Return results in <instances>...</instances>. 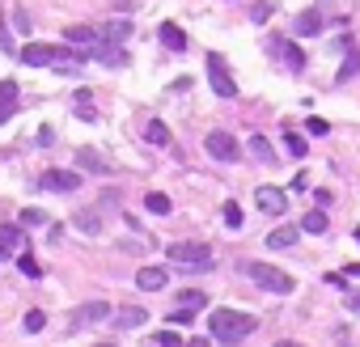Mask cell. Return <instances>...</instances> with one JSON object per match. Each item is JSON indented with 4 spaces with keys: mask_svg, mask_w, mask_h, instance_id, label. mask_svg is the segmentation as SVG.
Listing matches in <instances>:
<instances>
[{
    "mask_svg": "<svg viewBox=\"0 0 360 347\" xmlns=\"http://www.w3.org/2000/svg\"><path fill=\"white\" fill-rule=\"evenodd\" d=\"M208 331L216 343H242L250 331H259V322L250 313H237V309H212L208 313Z\"/></svg>",
    "mask_w": 360,
    "mask_h": 347,
    "instance_id": "obj_1",
    "label": "cell"
},
{
    "mask_svg": "<svg viewBox=\"0 0 360 347\" xmlns=\"http://www.w3.org/2000/svg\"><path fill=\"white\" fill-rule=\"evenodd\" d=\"M165 254H170L174 267H187V271H208L212 267V250L204 241H174Z\"/></svg>",
    "mask_w": 360,
    "mask_h": 347,
    "instance_id": "obj_2",
    "label": "cell"
},
{
    "mask_svg": "<svg viewBox=\"0 0 360 347\" xmlns=\"http://www.w3.org/2000/svg\"><path fill=\"white\" fill-rule=\"evenodd\" d=\"M242 271H246L259 288H267V292H293V288H297L293 276L280 271V267H272V263H242Z\"/></svg>",
    "mask_w": 360,
    "mask_h": 347,
    "instance_id": "obj_3",
    "label": "cell"
},
{
    "mask_svg": "<svg viewBox=\"0 0 360 347\" xmlns=\"http://www.w3.org/2000/svg\"><path fill=\"white\" fill-rule=\"evenodd\" d=\"M204 148H208L216 161H225V165H233L237 157H242V148H237V140H233L229 132H208V136H204Z\"/></svg>",
    "mask_w": 360,
    "mask_h": 347,
    "instance_id": "obj_4",
    "label": "cell"
},
{
    "mask_svg": "<svg viewBox=\"0 0 360 347\" xmlns=\"http://www.w3.org/2000/svg\"><path fill=\"white\" fill-rule=\"evenodd\" d=\"M208 81H212V89L221 93V97H237V85H233V77L225 72V60L216 56V51L208 56Z\"/></svg>",
    "mask_w": 360,
    "mask_h": 347,
    "instance_id": "obj_5",
    "label": "cell"
},
{
    "mask_svg": "<svg viewBox=\"0 0 360 347\" xmlns=\"http://www.w3.org/2000/svg\"><path fill=\"white\" fill-rule=\"evenodd\" d=\"M64 43L81 47V51H89V60H93V51L102 47V34L93 30V26H64Z\"/></svg>",
    "mask_w": 360,
    "mask_h": 347,
    "instance_id": "obj_6",
    "label": "cell"
},
{
    "mask_svg": "<svg viewBox=\"0 0 360 347\" xmlns=\"http://www.w3.org/2000/svg\"><path fill=\"white\" fill-rule=\"evenodd\" d=\"M106 313H110V305H106V301H89V305H81V309H72V331L93 326V322H102Z\"/></svg>",
    "mask_w": 360,
    "mask_h": 347,
    "instance_id": "obj_7",
    "label": "cell"
},
{
    "mask_svg": "<svg viewBox=\"0 0 360 347\" xmlns=\"http://www.w3.org/2000/svg\"><path fill=\"white\" fill-rule=\"evenodd\" d=\"M254 200H259V208L267 212V216H280V212L288 208V195H284L280 187H259V191H254Z\"/></svg>",
    "mask_w": 360,
    "mask_h": 347,
    "instance_id": "obj_8",
    "label": "cell"
},
{
    "mask_svg": "<svg viewBox=\"0 0 360 347\" xmlns=\"http://www.w3.org/2000/svg\"><path fill=\"white\" fill-rule=\"evenodd\" d=\"M43 187L47 191H77L81 187V174L77 169H47L43 174Z\"/></svg>",
    "mask_w": 360,
    "mask_h": 347,
    "instance_id": "obj_9",
    "label": "cell"
},
{
    "mask_svg": "<svg viewBox=\"0 0 360 347\" xmlns=\"http://www.w3.org/2000/svg\"><path fill=\"white\" fill-rule=\"evenodd\" d=\"M21 241H26V233H21V225H0V263L21 254Z\"/></svg>",
    "mask_w": 360,
    "mask_h": 347,
    "instance_id": "obj_10",
    "label": "cell"
},
{
    "mask_svg": "<svg viewBox=\"0 0 360 347\" xmlns=\"http://www.w3.org/2000/svg\"><path fill=\"white\" fill-rule=\"evenodd\" d=\"M293 34H297V38H314V34H322V13H318V9L297 13V17H293Z\"/></svg>",
    "mask_w": 360,
    "mask_h": 347,
    "instance_id": "obj_11",
    "label": "cell"
},
{
    "mask_svg": "<svg viewBox=\"0 0 360 347\" xmlns=\"http://www.w3.org/2000/svg\"><path fill=\"white\" fill-rule=\"evenodd\" d=\"M136 284H140L144 292H161L165 284H170V271H165V267H140V271H136Z\"/></svg>",
    "mask_w": 360,
    "mask_h": 347,
    "instance_id": "obj_12",
    "label": "cell"
},
{
    "mask_svg": "<svg viewBox=\"0 0 360 347\" xmlns=\"http://www.w3.org/2000/svg\"><path fill=\"white\" fill-rule=\"evenodd\" d=\"M98 34H102V43H110V47H119V43H128V34H132V26H128V17H123V21H119V17H115V21H106V26H102Z\"/></svg>",
    "mask_w": 360,
    "mask_h": 347,
    "instance_id": "obj_13",
    "label": "cell"
},
{
    "mask_svg": "<svg viewBox=\"0 0 360 347\" xmlns=\"http://www.w3.org/2000/svg\"><path fill=\"white\" fill-rule=\"evenodd\" d=\"M356 77H360V51H344V64H339V72H335V85H348Z\"/></svg>",
    "mask_w": 360,
    "mask_h": 347,
    "instance_id": "obj_14",
    "label": "cell"
},
{
    "mask_svg": "<svg viewBox=\"0 0 360 347\" xmlns=\"http://www.w3.org/2000/svg\"><path fill=\"white\" fill-rule=\"evenodd\" d=\"M144 322H149V313L136 309V305H128V309L115 313V326H119V331H136V326H144Z\"/></svg>",
    "mask_w": 360,
    "mask_h": 347,
    "instance_id": "obj_15",
    "label": "cell"
},
{
    "mask_svg": "<svg viewBox=\"0 0 360 347\" xmlns=\"http://www.w3.org/2000/svg\"><path fill=\"white\" fill-rule=\"evenodd\" d=\"M17 102H21L17 85H13V81H0V119H9V115L17 110Z\"/></svg>",
    "mask_w": 360,
    "mask_h": 347,
    "instance_id": "obj_16",
    "label": "cell"
},
{
    "mask_svg": "<svg viewBox=\"0 0 360 347\" xmlns=\"http://www.w3.org/2000/svg\"><path fill=\"white\" fill-rule=\"evenodd\" d=\"M77 165L89 169V174H110V165H106L98 153H89V148H77Z\"/></svg>",
    "mask_w": 360,
    "mask_h": 347,
    "instance_id": "obj_17",
    "label": "cell"
},
{
    "mask_svg": "<svg viewBox=\"0 0 360 347\" xmlns=\"http://www.w3.org/2000/svg\"><path fill=\"white\" fill-rule=\"evenodd\" d=\"M250 157L263 161V165H276V148L263 140V136H250Z\"/></svg>",
    "mask_w": 360,
    "mask_h": 347,
    "instance_id": "obj_18",
    "label": "cell"
},
{
    "mask_svg": "<svg viewBox=\"0 0 360 347\" xmlns=\"http://www.w3.org/2000/svg\"><path fill=\"white\" fill-rule=\"evenodd\" d=\"M161 43L170 47V51H182V47H187V34H182V26H174V21H165V26H161Z\"/></svg>",
    "mask_w": 360,
    "mask_h": 347,
    "instance_id": "obj_19",
    "label": "cell"
},
{
    "mask_svg": "<svg viewBox=\"0 0 360 347\" xmlns=\"http://www.w3.org/2000/svg\"><path fill=\"white\" fill-rule=\"evenodd\" d=\"M301 229H305V233H326V229H331V225H326V212H322V208L305 212V216H301Z\"/></svg>",
    "mask_w": 360,
    "mask_h": 347,
    "instance_id": "obj_20",
    "label": "cell"
},
{
    "mask_svg": "<svg viewBox=\"0 0 360 347\" xmlns=\"http://www.w3.org/2000/svg\"><path fill=\"white\" fill-rule=\"evenodd\" d=\"M93 60H102L106 68H119V64H128V51H119V47H98V51H93Z\"/></svg>",
    "mask_w": 360,
    "mask_h": 347,
    "instance_id": "obj_21",
    "label": "cell"
},
{
    "mask_svg": "<svg viewBox=\"0 0 360 347\" xmlns=\"http://www.w3.org/2000/svg\"><path fill=\"white\" fill-rule=\"evenodd\" d=\"M144 208H149L153 216H170V195H161V191H149V195H144Z\"/></svg>",
    "mask_w": 360,
    "mask_h": 347,
    "instance_id": "obj_22",
    "label": "cell"
},
{
    "mask_svg": "<svg viewBox=\"0 0 360 347\" xmlns=\"http://www.w3.org/2000/svg\"><path fill=\"white\" fill-rule=\"evenodd\" d=\"M72 225H77L81 233H102V220H98V212H77V216H72Z\"/></svg>",
    "mask_w": 360,
    "mask_h": 347,
    "instance_id": "obj_23",
    "label": "cell"
},
{
    "mask_svg": "<svg viewBox=\"0 0 360 347\" xmlns=\"http://www.w3.org/2000/svg\"><path fill=\"white\" fill-rule=\"evenodd\" d=\"M280 56H284V64L293 68V72H305V51H301V47H293V43H284V47H280Z\"/></svg>",
    "mask_w": 360,
    "mask_h": 347,
    "instance_id": "obj_24",
    "label": "cell"
},
{
    "mask_svg": "<svg viewBox=\"0 0 360 347\" xmlns=\"http://www.w3.org/2000/svg\"><path fill=\"white\" fill-rule=\"evenodd\" d=\"M284 148H288L293 157H305V153H309V140H305L301 132H293V128H288V132H284Z\"/></svg>",
    "mask_w": 360,
    "mask_h": 347,
    "instance_id": "obj_25",
    "label": "cell"
},
{
    "mask_svg": "<svg viewBox=\"0 0 360 347\" xmlns=\"http://www.w3.org/2000/svg\"><path fill=\"white\" fill-rule=\"evenodd\" d=\"M178 305H187V309H195V313H200V309L208 305V296H204L200 288H182V292H178Z\"/></svg>",
    "mask_w": 360,
    "mask_h": 347,
    "instance_id": "obj_26",
    "label": "cell"
},
{
    "mask_svg": "<svg viewBox=\"0 0 360 347\" xmlns=\"http://www.w3.org/2000/svg\"><path fill=\"white\" fill-rule=\"evenodd\" d=\"M144 140H149V144H170V128H165L161 119H153L149 128H144Z\"/></svg>",
    "mask_w": 360,
    "mask_h": 347,
    "instance_id": "obj_27",
    "label": "cell"
},
{
    "mask_svg": "<svg viewBox=\"0 0 360 347\" xmlns=\"http://www.w3.org/2000/svg\"><path fill=\"white\" fill-rule=\"evenodd\" d=\"M267 246H272V250H288V246H297V229H276L267 237Z\"/></svg>",
    "mask_w": 360,
    "mask_h": 347,
    "instance_id": "obj_28",
    "label": "cell"
},
{
    "mask_svg": "<svg viewBox=\"0 0 360 347\" xmlns=\"http://www.w3.org/2000/svg\"><path fill=\"white\" fill-rule=\"evenodd\" d=\"M17 267H21V276H30V280H38V276H43V267H38V259H34V254H17Z\"/></svg>",
    "mask_w": 360,
    "mask_h": 347,
    "instance_id": "obj_29",
    "label": "cell"
},
{
    "mask_svg": "<svg viewBox=\"0 0 360 347\" xmlns=\"http://www.w3.org/2000/svg\"><path fill=\"white\" fill-rule=\"evenodd\" d=\"M21 225H51V216L43 208H21Z\"/></svg>",
    "mask_w": 360,
    "mask_h": 347,
    "instance_id": "obj_30",
    "label": "cell"
},
{
    "mask_svg": "<svg viewBox=\"0 0 360 347\" xmlns=\"http://www.w3.org/2000/svg\"><path fill=\"white\" fill-rule=\"evenodd\" d=\"M21 326H26V335H38V331L47 326V313H43V309H30V313H26V322H21Z\"/></svg>",
    "mask_w": 360,
    "mask_h": 347,
    "instance_id": "obj_31",
    "label": "cell"
},
{
    "mask_svg": "<svg viewBox=\"0 0 360 347\" xmlns=\"http://www.w3.org/2000/svg\"><path fill=\"white\" fill-rule=\"evenodd\" d=\"M225 225H229V229H242V208H237L233 200L225 204Z\"/></svg>",
    "mask_w": 360,
    "mask_h": 347,
    "instance_id": "obj_32",
    "label": "cell"
},
{
    "mask_svg": "<svg viewBox=\"0 0 360 347\" xmlns=\"http://www.w3.org/2000/svg\"><path fill=\"white\" fill-rule=\"evenodd\" d=\"M305 132H309V136H326V132H331V123L314 115V119H305Z\"/></svg>",
    "mask_w": 360,
    "mask_h": 347,
    "instance_id": "obj_33",
    "label": "cell"
},
{
    "mask_svg": "<svg viewBox=\"0 0 360 347\" xmlns=\"http://www.w3.org/2000/svg\"><path fill=\"white\" fill-rule=\"evenodd\" d=\"M170 322H178V326H187V322H195V309H187V305H178V309L170 313Z\"/></svg>",
    "mask_w": 360,
    "mask_h": 347,
    "instance_id": "obj_34",
    "label": "cell"
},
{
    "mask_svg": "<svg viewBox=\"0 0 360 347\" xmlns=\"http://www.w3.org/2000/svg\"><path fill=\"white\" fill-rule=\"evenodd\" d=\"M157 343H161V347H182V339H178L174 331H161V335H157Z\"/></svg>",
    "mask_w": 360,
    "mask_h": 347,
    "instance_id": "obj_35",
    "label": "cell"
},
{
    "mask_svg": "<svg viewBox=\"0 0 360 347\" xmlns=\"http://www.w3.org/2000/svg\"><path fill=\"white\" fill-rule=\"evenodd\" d=\"M13 17H17V30H21V34H30V17H26V13H21V9H17Z\"/></svg>",
    "mask_w": 360,
    "mask_h": 347,
    "instance_id": "obj_36",
    "label": "cell"
},
{
    "mask_svg": "<svg viewBox=\"0 0 360 347\" xmlns=\"http://www.w3.org/2000/svg\"><path fill=\"white\" fill-rule=\"evenodd\" d=\"M272 17V5H254V21H267Z\"/></svg>",
    "mask_w": 360,
    "mask_h": 347,
    "instance_id": "obj_37",
    "label": "cell"
},
{
    "mask_svg": "<svg viewBox=\"0 0 360 347\" xmlns=\"http://www.w3.org/2000/svg\"><path fill=\"white\" fill-rule=\"evenodd\" d=\"M348 309H352V313H360V288H356V292H348Z\"/></svg>",
    "mask_w": 360,
    "mask_h": 347,
    "instance_id": "obj_38",
    "label": "cell"
},
{
    "mask_svg": "<svg viewBox=\"0 0 360 347\" xmlns=\"http://www.w3.org/2000/svg\"><path fill=\"white\" fill-rule=\"evenodd\" d=\"M110 5H115V9H123V13H132V9H136V0H110Z\"/></svg>",
    "mask_w": 360,
    "mask_h": 347,
    "instance_id": "obj_39",
    "label": "cell"
},
{
    "mask_svg": "<svg viewBox=\"0 0 360 347\" xmlns=\"http://www.w3.org/2000/svg\"><path fill=\"white\" fill-rule=\"evenodd\" d=\"M182 347H212V339H187Z\"/></svg>",
    "mask_w": 360,
    "mask_h": 347,
    "instance_id": "obj_40",
    "label": "cell"
},
{
    "mask_svg": "<svg viewBox=\"0 0 360 347\" xmlns=\"http://www.w3.org/2000/svg\"><path fill=\"white\" fill-rule=\"evenodd\" d=\"M276 347H305V343H293V339H280Z\"/></svg>",
    "mask_w": 360,
    "mask_h": 347,
    "instance_id": "obj_41",
    "label": "cell"
},
{
    "mask_svg": "<svg viewBox=\"0 0 360 347\" xmlns=\"http://www.w3.org/2000/svg\"><path fill=\"white\" fill-rule=\"evenodd\" d=\"M98 347H115V343H98Z\"/></svg>",
    "mask_w": 360,
    "mask_h": 347,
    "instance_id": "obj_42",
    "label": "cell"
},
{
    "mask_svg": "<svg viewBox=\"0 0 360 347\" xmlns=\"http://www.w3.org/2000/svg\"><path fill=\"white\" fill-rule=\"evenodd\" d=\"M0 123H5V119H0Z\"/></svg>",
    "mask_w": 360,
    "mask_h": 347,
    "instance_id": "obj_43",
    "label": "cell"
}]
</instances>
